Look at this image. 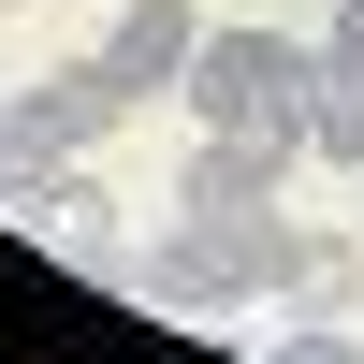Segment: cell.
I'll use <instances>...</instances> for the list:
<instances>
[{"instance_id": "obj_1", "label": "cell", "mask_w": 364, "mask_h": 364, "mask_svg": "<svg viewBox=\"0 0 364 364\" xmlns=\"http://www.w3.org/2000/svg\"><path fill=\"white\" fill-rule=\"evenodd\" d=\"M306 102H321V29H204V58H190V117L204 132L306 146Z\"/></svg>"}, {"instance_id": "obj_2", "label": "cell", "mask_w": 364, "mask_h": 364, "mask_svg": "<svg viewBox=\"0 0 364 364\" xmlns=\"http://www.w3.org/2000/svg\"><path fill=\"white\" fill-rule=\"evenodd\" d=\"M132 102H146V87L87 44V58H58L44 87H0V161H87V146H102Z\"/></svg>"}, {"instance_id": "obj_3", "label": "cell", "mask_w": 364, "mask_h": 364, "mask_svg": "<svg viewBox=\"0 0 364 364\" xmlns=\"http://www.w3.org/2000/svg\"><path fill=\"white\" fill-rule=\"evenodd\" d=\"M291 161H306V146H277V132H204L190 161H175V204H204V219L291 204Z\"/></svg>"}, {"instance_id": "obj_4", "label": "cell", "mask_w": 364, "mask_h": 364, "mask_svg": "<svg viewBox=\"0 0 364 364\" xmlns=\"http://www.w3.org/2000/svg\"><path fill=\"white\" fill-rule=\"evenodd\" d=\"M102 58H117L132 87H190V58H204V15H190V0H132V15L102 29Z\"/></svg>"}, {"instance_id": "obj_5", "label": "cell", "mask_w": 364, "mask_h": 364, "mask_svg": "<svg viewBox=\"0 0 364 364\" xmlns=\"http://www.w3.org/2000/svg\"><path fill=\"white\" fill-rule=\"evenodd\" d=\"M190 219H204V204H190ZM204 233H219V262H233V291H248V306H277V291L306 277V233H291L277 204H248V219H204Z\"/></svg>"}, {"instance_id": "obj_6", "label": "cell", "mask_w": 364, "mask_h": 364, "mask_svg": "<svg viewBox=\"0 0 364 364\" xmlns=\"http://www.w3.org/2000/svg\"><path fill=\"white\" fill-rule=\"evenodd\" d=\"M44 248H58V262H73V277H102V291H117V277H132V233H117V204H102V190H87V175H73V190H58V233H44Z\"/></svg>"}, {"instance_id": "obj_7", "label": "cell", "mask_w": 364, "mask_h": 364, "mask_svg": "<svg viewBox=\"0 0 364 364\" xmlns=\"http://www.w3.org/2000/svg\"><path fill=\"white\" fill-rule=\"evenodd\" d=\"M306 161L364 175V73H321V102H306Z\"/></svg>"}, {"instance_id": "obj_8", "label": "cell", "mask_w": 364, "mask_h": 364, "mask_svg": "<svg viewBox=\"0 0 364 364\" xmlns=\"http://www.w3.org/2000/svg\"><path fill=\"white\" fill-rule=\"evenodd\" d=\"M291 306H364V233H306V277H291Z\"/></svg>"}, {"instance_id": "obj_9", "label": "cell", "mask_w": 364, "mask_h": 364, "mask_svg": "<svg viewBox=\"0 0 364 364\" xmlns=\"http://www.w3.org/2000/svg\"><path fill=\"white\" fill-rule=\"evenodd\" d=\"M262 350H277V364H364V336H350L336 306H306V321H277Z\"/></svg>"}, {"instance_id": "obj_10", "label": "cell", "mask_w": 364, "mask_h": 364, "mask_svg": "<svg viewBox=\"0 0 364 364\" xmlns=\"http://www.w3.org/2000/svg\"><path fill=\"white\" fill-rule=\"evenodd\" d=\"M321 73H364V0H321Z\"/></svg>"}, {"instance_id": "obj_11", "label": "cell", "mask_w": 364, "mask_h": 364, "mask_svg": "<svg viewBox=\"0 0 364 364\" xmlns=\"http://www.w3.org/2000/svg\"><path fill=\"white\" fill-rule=\"evenodd\" d=\"M0 15H29V0H0Z\"/></svg>"}]
</instances>
